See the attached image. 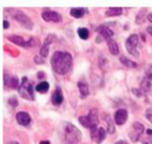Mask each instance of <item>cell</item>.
Masks as SVG:
<instances>
[{
	"label": "cell",
	"instance_id": "cell-1",
	"mask_svg": "<svg viewBox=\"0 0 152 144\" xmlns=\"http://www.w3.org/2000/svg\"><path fill=\"white\" fill-rule=\"evenodd\" d=\"M72 56L68 52L56 51L51 58V65L57 74L65 75L69 72L72 66Z\"/></svg>",
	"mask_w": 152,
	"mask_h": 144
},
{
	"label": "cell",
	"instance_id": "cell-2",
	"mask_svg": "<svg viewBox=\"0 0 152 144\" xmlns=\"http://www.w3.org/2000/svg\"><path fill=\"white\" fill-rule=\"evenodd\" d=\"M82 134L75 125L71 123H66L64 125V144H78L81 141Z\"/></svg>",
	"mask_w": 152,
	"mask_h": 144
},
{
	"label": "cell",
	"instance_id": "cell-3",
	"mask_svg": "<svg viewBox=\"0 0 152 144\" xmlns=\"http://www.w3.org/2000/svg\"><path fill=\"white\" fill-rule=\"evenodd\" d=\"M12 11H9L11 18L14 19L15 21L20 24L23 28H24L26 30L31 31L34 29V23L31 20V18L28 15H26L24 12L20 10H16V9H11Z\"/></svg>",
	"mask_w": 152,
	"mask_h": 144
},
{
	"label": "cell",
	"instance_id": "cell-4",
	"mask_svg": "<svg viewBox=\"0 0 152 144\" xmlns=\"http://www.w3.org/2000/svg\"><path fill=\"white\" fill-rule=\"evenodd\" d=\"M19 96L23 99H28V101H34L35 96H34V87L33 83L28 81V77H23L21 80V83L18 87Z\"/></svg>",
	"mask_w": 152,
	"mask_h": 144
},
{
	"label": "cell",
	"instance_id": "cell-5",
	"mask_svg": "<svg viewBox=\"0 0 152 144\" xmlns=\"http://www.w3.org/2000/svg\"><path fill=\"white\" fill-rule=\"evenodd\" d=\"M143 132H144L143 124L140 123V122H134V123L132 124L131 131L129 132V137L133 142H137Z\"/></svg>",
	"mask_w": 152,
	"mask_h": 144
},
{
	"label": "cell",
	"instance_id": "cell-6",
	"mask_svg": "<svg viewBox=\"0 0 152 144\" xmlns=\"http://www.w3.org/2000/svg\"><path fill=\"white\" fill-rule=\"evenodd\" d=\"M42 18L45 21H47V23H59L62 20L61 14L56 11H52V10L44 11L43 13H42Z\"/></svg>",
	"mask_w": 152,
	"mask_h": 144
},
{
	"label": "cell",
	"instance_id": "cell-7",
	"mask_svg": "<svg viewBox=\"0 0 152 144\" xmlns=\"http://www.w3.org/2000/svg\"><path fill=\"white\" fill-rule=\"evenodd\" d=\"M54 40H55V35H53V34L48 35L47 38L45 39V41H44L43 45H42V47H41V50H40V55L43 58L48 57L49 50H50V46H51V44L54 42Z\"/></svg>",
	"mask_w": 152,
	"mask_h": 144
},
{
	"label": "cell",
	"instance_id": "cell-8",
	"mask_svg": "<svg viewBox=\"0 0 152 144\" xmlns=\"http://www.w3.org/2000/svg\"><path fill=\"white\" fill-rule=\"evenodd\" d=\"M90 135H91V139L95 143L100 144L107 138V131L104 128H96L90 131Z\"/></svg>",
	"mask_w": 152,
	"mask_h": 144
},
{
	"label": "cell",
	"instance_id": "cell-9",
	"mask_svg": "<svg viewBox=\"0 0 152 144\" xmlns=\"http://www.w3.org/2000/svg\"><path fill=\"white\" fill-rule=\"evenodd\" d=\"M127 119H128V112L125 109H119L118 111L115 113L114 116V120L116 122L117 125L122 126L126 123Z\"/></svg>",
	"mask_w": 152,
	"mask_h": 144
},
{
	"label": "cell",
	"instance_id": "cell-10",
	"mask_svg": "<svg viewBox=\"0 0 152 144\" xmlns=\"http://www.w3.org/2000/svg\"><path fill=\"white\" fill-rule=\"evenodd\" d=\"M4 85H5L6 88H10V89H15L19 87V82H18V78L14 75H10L5 74L4 75Z\"/></svg>",
	"mask_w": 152,
	"mask_h": 144
},
{
	"label": "cell",
	"instance_id": "cell-11",
	"mask_svg": "<svg viewBox=\"0 0 152 144\" xmlns=\"http://www.w3.org/2000/svg\"><path fill=\"white\" fill-rule=\"evenodd\" d=\"M96 31H97V33H99V35L107 41V42L110 40H112L113 36H114V31L111 30V29L107 26H99V28L96 29Z\"/></svg>",
	"mask_w": 152,
	"mask_h": 144
},
{
	"label": "cell",
	"instance_id": "cell-12",
	"mask_svg": "<svg viewBox=\"0 0 152 144\" xmlns=\"http://www.w3.org/2000/svg\"><path fill=\"white\" fill-rule=\"evenodd\" d=\"M15 119H16V122L21 126H28L29 125V123H31V116H29L26 112H18L15 116Z\"/></svg>",
	"mask_w": 152,
	"mask_h": 144
},
{
	"label": "cell",
	"instance_id": "cell-13",
	"mask_svg": "<svg viewBox=\"0 0 152 144\" xmlns=\"http://www.w3.org/2000/svg\"><path fill=\"white\" fill-rule=\"evenodd\" d=\"M88 118H89L90 124H91V128H90V131L94 130V129L97 128V125H99V112H97L96 109H91L88 113Z\"/></svg>",
	"mask_w": 152,
	"mask_h": 144
},
{
	"label": "cell",
	"instance_id": "cell-14",
	"mask_svg": "<svg viewBox=\"0 0 152 144\" xmlns=\"http://www.w3.org/2000/svg\"><path fill=\"white\" fill-rule=\"evenodd\" d=\"M63 94H62V90H61L60 87H57L55 89V91L53 92L52 96V104L55 107H59L61 106V104L63 102Z\"/></svg>",
	"mask_w": 152,
	"mask_h": 144
},
{
	"label": "cell",
	"instance_id": "cell-15",
	"mask_svg": "<svg viewBox=\"0 0 152 144\" xmlns=\"http://www.w3.org/2000/svg\"><path fill=\"white\" fill-rule=\"evenodd\" d=\"M7 40L10 41V42L12 44H14V45L18 46V47H23V48L26 47V41L20 36H16V35L8 36L7 37Z\"/></svg>",
	"mask_w": 152,
	"mask_h": 144
},
{
	"label": "cell",
	"instance_id": "cell-16",
	"mask_svg": "<svg viewBox=\"0 0 152 144\" xmlns=\"http://www.w3.org/2000/svg\"><path fill=\"white\" fill-rule=\"evenodd\" d=\"M77 87L80 92V96L82 97H85L89 94V86H88V84L85 81H78Z\"/></svg>",
	"mask_w": 152,
	"mask_h": 144
},
{
	"label": "cell",
	"instance_id": "cell-17",
	"mask_svg": "<svg viewBox=\"0 0 152 144\" xmlns=\"http://www.w3.org/2000/svg\"><path fill=\"white\" fill-rule=\"evenodd\" d=\"M107 48H109L110 53H111L113 56H118V55H119V52H120V51H119V46H118L117 42L114 40V39L107 41Z\"/></svg>",
	"mask_w": 152,
	"mask_h": 144
},
{
	"label": "cell",
	"instance_id": "cell-18",
	"mask_svg": "<svg viewBox=\"0 0 152 144\" xmlns=\"http://www.w3.org/2000/svg\"><path fill=\"white\" fill-rule=\"evenodd\" d=\"M123 13V8L121 7H110L105 11V15L109 18H114V16H119Z\"/></svg>",
	"mask_w": 152,
	"mask_h": 144
},
{
	"label": "cell",
	"instance_id": "cell-19",
	"mask_svg": "<svg viewBox=\"0 0 152 144\" xmlns=\"http://www.w3.org/2000/svg\"><path fill=\"white\" fill-rule=\"evenodd\" d=\"M119 60H120V62H121L124 66H126L127 68H132V69H135V68L138 67V64H137L136 62H134V61L128 59V58L125 57V56H121Z\"/></svg>",
	"mask_w": 152,
	"mask_h": 144
},
{
	"label": "cell",
	"instance_id": "cell-20",
	"mask_svg": "<svg viewBox=\"0 0 152 144\" xmlns=\"http://www.w3.org/2000/svg\"><path fill=\"white\" fill-rule=\"evenodd\" d=\"M85 13L84 8H80V7H75V8H71L70 10V15L73 16L75 18H83Z\"/></svg>",
	"mask_w": 152,
	"mask_h": 144
},
{
	"label": "cell",
	"instance_id": "cell-21",
	"mask_svg": "<svg viewBox=\"0 0 152 144\" xmlns=\"http://www.w3.org/2000/svg\"><path fill=\"white\" fill-rule=\"evenodd\" d=\"M151 86H152V84H151L150 80H148L147 78H144V79L141 81V84H140L141 92L142 94H147V92L151 89Z\"/></svg>",
	"mask_w": 152,
	"mask_h": 144
},
{
	"label": "cell",
	"instance_id": "cell-22",
	"mask_svg": "<svg viewBox=\"0 0 152 144\" xmlns=\"http://www.w3.org/2000/svg\"><path fill=\"white\" fill-rule=\"evenodd\" d=\"M50 88V84L47 81H42L36 85V90L40 94H46Z\"/></svg>",
	"mask_w": 152,
	"mask_h": 144
},
{
	"label": "cell",
	"instance_id": "cell-23",
	"mask_svg": "<svg viewBox=\"0 0 152 144\" xmlns=\"http://www.w3.org/2000/svg\"><path fill=\"white\" fill-rule=\"evenodd\" d=\"M138 44H139V37H138V35H136V34L131 35L126 41V45H129V46H131V47L137 48Z\"/></svg>",
	"mask_w": 152,
	"mask_h": 144
},
{
	"label": "cell",
	"instance_id": "cell-24",
	"mask_svg": "<svg viewBox=\"0 0 152 144\" xmlns=\"http://www.w3.org/2000/svg\"><path fill=\"white\" fill-rule=\"evenodd\" d=\"M104 120L107 122V132L110 134H114L115 133V125H114V123H113L112 118L107 114H105V117L104 116Z\"/></svg>",
	"mask_w": 152,
	"mask_h": 144
},
{
	"label": "cell",
	"instance_id": "cell-25",
	"mask_svg": "<svg viewBox=\"0 0 152 144\" xmlns=\"http://www.w3.org/2000/svg\"><path fill=\"white\" fill-rule=\"evenodd\" d=\"M78 122H79L80 125H82L84 128H87V129H89V130H90V128H91V124H90L88 116H80L79 118H78Z\"/></svg>",
	"mask_w": 152,
	"mask_h": 144
},
{
	"label": "cell",
	"instance_id": "cell-26",
	"mask_svg": "<svg viewBox=\"0 0 152 144\" xmlns=\"http://www.w3.org/2000/svg\"><path fill=\"white\" fill-rule=\"evenodd\" d=\"M77 34H78V37L82 40H87L89 38V31L86 28H79L77 30Z\"/></svg>",
	"mask_w": 152,
	"mask_h": 144
},
{
	"label": "cell",
	"instance_id": "cell-27",
	"mask_svg": "<svg viewBox=\"0 0 152 144\" xmlns=\"http://www.w3.org/2000/svg\"><path fill=\"white\" fill-rule=\"evenodd\" d=\"M145 13H146V9H141V11H139V13L136 16V23H143L145 20Z\"/></svg>",
	"mask_w": 152,
	"mask_h": 144
},
{
	"label": "cell",
	"instance_id": "cell-28",
	"mask_svg": "<svg viewBox=\"0 0 152 144\" xmlns=\"http://www.w3.org/2000/svg\"><path fill=\"white\" fill-rule=\"evenodd\" d=\"M126 49H127V51H128L130 54L133 56V57L138 58L139 56H140V53H139V51L137 50V48L131 47V46H129V45H126Z\"/></svg>",
	"mask_w": 152,
	"mask_h": 144
},
{
	"label": "cell",
	"instance_id": "cell-29",
	"mask_svg": "<svg viewBox=\"0 0 152 144\" xmlns=\"http://www.w3.org/2000/svg\"><path fill=\"white\" fill-rule=\"evenodd\" d=\"M38 44H39V41L37 40V39L31 38V39H29L28 41H26V47L34 48V47H36V46L38 45Z\"/></svg>",
	"mask_w": 152,
	"mask_h": 144
},
{
	"label": "cell",
	"instance_id": "cell-30",
	"mask_svg": "<svg viewBox=\"0 0 152 144\" xmlns=\"http://www.w3.org/2000/svg\"><path fill=\"white\" fill-rule=\"evenodd\" d=\"M34 61H35V63L36 64H38V65H42V64H44L45 63V58H43L41 55H39V56H35V58H34Z\"/></svg>",
	"mask_w": 152,
	"mask_h": 144
},
{
	"label": "cell",
	"instance_id": "cell-31",
	"mask_svg": "<svg viewBox=\"0 0 152 144\" xmlns=\"http://www.w3.org/2000/svg\"><path fill=\"white\" fill-rule=\"evenodd\" d=\"M8 104L10 105L12 108H15V107H18V101L15 99V97H10V99H8Z\"/></svg>",
	"mask_w": 152,
	"mask_h": 144
},
{
	"label": "cell",
	"instance_id": "cell-32",
	"mask_svg": "<svg viewBox=\"0 0 152 144\" xmlns=\"http://www.w3.org/2000/svg\"><path fill=\"white\" fill-rule=\"evenodd\" d=\"M145 78H147V79L150 80V81L152 82V66H151V67H149L148 69L146 70Z\"/></svg>",
	"mask_w": 152,
	"mask_h": 144
},
{
	"label": "cell",
	"instance_id": "cell-33",
	"mask_svg": "<svg viewBox=\"0 0 152 144\" xmlns=\"http://www.w3.org/2000/svg\"><path fill=\"white\" fill-rule=\"evenodd\" d=\"M145 116H146L147 120H148L152 124V110L151 109H147V111L145 113Z\"/></svg>",
	"mask_w": 152,
	"mask_h": 144
},
{
	"label": "cell",
	"instance_id": "cell-34",
	"mask_svg": "<svg viewBox=\"0 0 152 144\" xmlns=\"http://www.w3.org/2000/svg\"><path fill=\"white\" fill-rule=\"evenodd\" d=\"M132 92L137 97H140L142 96V92L140 89H136V88H132Z\"/></svg>",
	"mask_w": 152,
	"mask_h": 144
},
{
	"label": "cell",
	"instance_id": "cell-35",
	"mask_svg": "<svg viewBox=\"0 0 152 144\" xmlns=\"http://www.w3.org/2000/svg\"><path fill=\"white\" fill-rule=\"evenodd\" d=\"M9 26H10V23H9V21L6 20V19H4V20H3V29L7 30V29H9Z\"/></svg>",
	"mask_w": 152,
	"mask_h": 144
},
{
	"label": "cell",
	"instance_id": "cell-36",
	"mask_svg": "<svg viewBox=\"0 0 152 144\" xmlns=\"http://www.w3.org/2000/svg\"><path fill=\"white\" fill-rule=\"evenodd\" d=\"M38 77L41 78V79H42V78H44V77H45V73H44L43 71L38 72Z\"/></svg>",
	"mask_w": 152,
	"mask_h": 144
},
{
	"label": "cell",
	"instance_id": "cell-37",
	"mask_svg": "<svg viewBox=\"0 0 152 144\" xmlns=\"http://www.w3.org/2000/svg\"><path fill=\"white\" fill-rule=\"evenodd\" d=\"M115 144H129L127 141H125V140H119V141H117Z\"/></svg>",
	"mask_w": 152,
	"mask_h": 144
},
{
	"label": "cell",
	"instance_id": "cell-38",
	"mask_svg": "<svg viewBox=\"0 0 152 144\" xmlns=\"http://www.w3.org/2000/svg\"><path fill=\"white\" fill-rule=\"evenodd\" d=\"M147 33L152 37V26H148V28H147Z\"/></svg>",
	"mask_w": 152,
	"mask_h": 144
},
{
	"label": "cell",
	"instance_id": "cell-39",
	"mask_svg": "<svg viewBox=\"0 0 152 144\" xmlns=\"http://www.w3.org/2000/svg\"><path fill=\"white\" fill-rule=\"evenodd\" d=\"M147 19H148V20L152 23V13H149L148 15H147Z\"/></svg>",
	"mask_w": 152,
	"mask_h": 144
},
{
	"label": "cell",
	"instance_id": "cell-40",
	"mask_svg": "<svg viewBox=\"0 0 152 144\" xmlns=\"http://www.w3.org/2000/svg\"><path fill=\"white\" fill-rule=\"evenodd\" d=\"M146 133H147V135L152 136V130H150V129H147V130H146Z\"/></svg>",
	"mask_w": 152,
	"mask_h": 144
},
{
	"label": "cell",
	"instance_id": "cell-41",
	"mask_svg": "<svg viewBox=\"0 0 152 144\" xmlns=\"http://www.w3.org/2000/svg\"><path fill=\"white\" fill-rule=\"evenodd\" d=\"M40 144H51V143H50V141H48V140H43V141H41Z\"/></svg>",
	"mask_w": 152,
	"mask_h": 144
},
{
	"label": "cell",
	"instance_id": "cell-42",
	"mask_svg": "<svg viewBox=\"0 0 152 144\" xmlns=\"http://www.w3.org/2000/svg\"><path fill=\"white\" fill-rule=\"evenodd\" d=\"M8 144H19V143L16 142V141H11V142H9Z\"/></svg>",
	"mask_w": 152,
	"mask_h": 144
},
{
	"label": "cell",
	"instance_id": "cell-43",
	"mask_svg": "<svg viewBox=\"0 0 152 144\" xmlns=\"http://www.w3.org/2000/svg\"><path fill=\"white\" fill-rule=\"evenodd\" d=\"M143 144H151V143H149V140H146V141H144Z\"/></svg>",
	"mask_w": 152,
	"mask_h": 144
}]
</instances>
